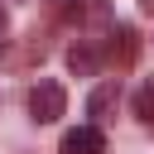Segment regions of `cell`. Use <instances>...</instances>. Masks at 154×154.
I'll use <instances>...</instances> for the list:
<instances>
[{
	"mask_svg": "<svg viewBox=\"0 0 154 154\" xmlns=\"http://www.w3.org/2000/svg\"><path fill=\"white\" fill-rule=\"evenodd\" d=\"M63 111H67V91H63V82H34V91H29V120L53 125Z\"/></svg>",
	"mask_w": 154,
	"mask_h": 154,
	"instance_id": "1",
	"label": "cell"
},
{
	"mask_svg": "<svg viewBox=\"0 0 154 154\" xmlns=\"http://www.w3.org/2000/svg\"><path fill=\"white\" fill-rule=\"evenodd\" d=\"M116 106H120V82H101V87L87 96V116H91V125H106V120L116 116Z\"/></svg>",
	"mask_w": 154,
	"mask_h": 154,
	"instance_id": "2",
	"label": "cell"
},
{
	"mask_svg": "<svg viewBox=\"0 0 154 154\" xmlns=\"http://www.w3.org/2000/svg\"><path fill=\"white\" fill-rule=\"evenodd\" d=\"M63 154H106V135L101 125H77L63 135Z\"/></svg>",
	"mask_w": 154,
	"mask_h": 154,
	"instance_id": "3",
	"label": "cell"
},
{
	"mask_svg": "<svg viewBox=\"0 0 154 154\" xmlns=\"http://www.w3.org/2000/svg\"><path fill=\"white\" fill-rule=\"evenodd\" d=\"M53 10H58V19H67V24H87V19H106V5H101V0H58Z\"/></svg>",
	"mask_w": 154,
	"mask_h": 154,
	"instance_id": "4",
	"label": "cell"
},
{
	"mask_svg": "<svg viewBox=\"0 0 154 154\" xmlns=\"http://www.w3.org/2000/svg\"><path fill=\"white\" fill-rule=\"evenodd\" d=\"M135 48H140V43H135V29H130V24H120V29L111 34V48H106V53L125 67V63H135Z\"/></svg>",
	"mask_w": 154,
	"mask_h": 154,
	"instance_id": "5",
	"label": "cell"
},
{
	"mask_svg": "<svg viewBox=\"0 0 154 154\" xmlns=\"http://www.w3.org/2000/svg\"><path fill=\"white\" fill-rule=\"evenodd\" d=\"M67 67H72L77 77H87V72H96V67H101V48H96V43H77V48L67 53Z\"/></svg>",
	"mask_w": 154,
	"mask_h": 154,
	"instance_id": "6",
	"label": "cell"
},
{
	"mask_svg": "<svg viewBox=\"0 0 154 154\" xmlns=\"http://www.w3.org/2000/svg\"><path fill=\"white\" fill-rule=\"evenodd\" d=\"M135 116H140L144 125H154V82H144V87L135 91Z\"/></svg>",
	"mask_w": 154,
	"mask_h": 154,
	"instance_id": "7",
	"label": "cell"
},
{
	"mask_svg": "<svg viewBox=\"0 0 154 154\" xmlns=\"http://www.w3.org/2000/svg\"><path fill=\"white\" fill-rule=\"evenodd\" d=\"M0 38H5V5H0Z\"/></svg>",
	"mask_w": 154,
	"mask_h": 154,
	"instance_id": "8",
	"label": "cell"
},
{
	"mask_svg": "<svg viewBox=\"0 0 154 154\" xmlns=\"http://www.w3.org/2000/svg\"><path fill=\"white\" fill-rule=\"evenodd\" d=\"M144 10H154V0H144Z\"/></svg>",
	"mask_w": 154,
	"mask_h": 154,
	"instance_id": "9",
	"label": "cell"
}]
</instances>
